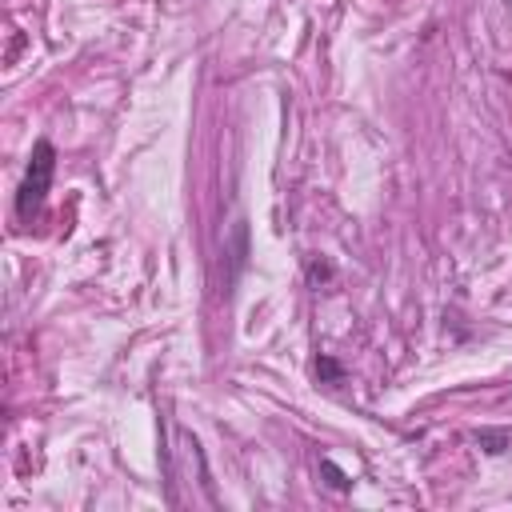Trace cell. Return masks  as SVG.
Returning <instances> with one entry per match:
<instances>
[{
	"label": "cell",
	"instance_id": "obj_2",
	"mask_svg": "<svg viewBox=\"0 0 512 512\" xmlns=\"http://www.w3.org/2000/svg\"><path fill=\"white\" fill-rule=\"evenodd\" d=\"M316 372H324V376H332V380H336V376H340V368H336V364H332V360H320V364H316Z\"/></svg>",
	"mask_w": 512,
	"mask_h": 512
},
{
	"label": "cell",
	"instance_id": "obj_1",
	"mask_svg": "<svg viewBox=\"0 0 512 512\" xmlns=\"http://www.w3.org/2000/svg\"><path fill=\"white\" fill-rule=\"evenodd\" d=\"M52 172H56V148L48 140H36L28 172H24V184H20V196H16V212H20L24 224L40 212V204L48 196V184H52Z\"/></svg>",
	"mask_w": 512,
	"mask_h": 512
}]
</instances>
